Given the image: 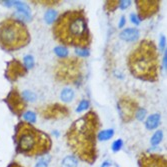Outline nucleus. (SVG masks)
<instances>
[{
	"label": "nucleus",
	"mask_w": 167,
	"mask_h": 167,
	"mask_svg": "<svg viewBox=\"0 0 167 167\" xmlns=\"http://www.w3.org/2000/svg\"><path fill=\"white\" fill-rule=\"evenodd\" d=\"M55 39L61 44L87 49L91 44L88 19L82 9L67 10L57 18L52 27Z\"/></svg>",
	"instance_id": "f03ea898"
},
{
	"label": "nucleus",
	"mask_w": 167,
	"mask_h": 167,
	"mask_svg": "<svg viewBox=\"0 0 167 167\" xmlns=\"http://www.w3.org/2000/svg\"><path fill=\"white\" fill-rule=\"evenodd\" d=\"M24 66L27 69L32 68L34 66V59L31 55H27V56L24 57Z\"/></svg>",
	"instance_id": "5701e85b"
},
{
	"label": "nucleus",
	"mask_w": 167,
	"mask_h": 167,
	"mask_svg": "<svg viewBox=\"0 0 167 167\" xmlns=\"http://www.w3.org/2000/svg\"><path fill=\"white\" fill-rule=\"evenodd\" d=\"M159 122H160V115L158 113H154L152 115L147 118L146 120V128L149 130H153L155 128H157V126L159 125Z\"/></svg>",
	"instance_id": "2eb2a0df"
},
{
	"label": "nucleus",
	"mask_w": 167,
	"mask_h": 167,
	"mask_svg": "<svg viewBox=\"0 0 167 167\" xmlns=\"http://www.w3.org/2000/svg\"><path fill=\"white\" fill-rule=\"evenodd\" d=\"M113 134H114L113 129H106V130L101 131V132L98 134V138L100 139L101 141H105L112 137Z\"/></svg>",
	"instance_id": "a211bd4d"
},
{
	"label": "nucleus",
	"mask_w": 167,
	"mask_h": 167,
	"mask_svg": "<svg viewBox=\"0 0 167 167\" xmlns=\"http://www.w3.org/2000/svg\"><path fill=\"white\" fill-rule=\"evenodd\" d=\"M88 106H89V102L88 101H87V100H82L80 103H79V105L77 107L76 111H77V112H82V111H84L85 109L88 108Z\"/></svg>",
	"instance_id": "a878e982"
},
{
	"label": "nucleus",
	"mask_w": 167,
	"mask_h": 167,
	"mask_svg": "<svg viewBox=\"0 0 167 167\" xmlns=\"http://www.w3.org/2000/svg\"><path fill=\"white\" fill-rule=\"evenodd\" d=\"M36 2L41 3V4H44V5H50V6H52V5L57 4L59 1H53V0H51V1H36Z\"/></svg>",
	"instance_id": "7c9ffc66"
},
{
	"label": "nucleus",
	"mask_w": 167,
	"mask_h": 167,
	"mask_svg": "<svg viewBox=\"0 0 167 167\" xmlns=\"http://www.w3.org/2000/svg\"><path fill=\"white\" fill-rule=\"evenodd\" d=\"M135 2H136L139 20H144L153 16L155 13L158 12L160 5V1L156 0H137Z\"/></svg>",
	"instance_id": "9d476101"
},
{
	"label": "nucleus",
	"mask_w": 167,
	"mask_h": 167,
	"mask_svg": "<svg viewBox=\"0 0 167 167\" xmlns=\"http://www.w3.org/2000/svg\"><path fill=\"white\" fill-rule=\"evenodd\" d=\"M13 140L16 153L24 156H41L48 153L52 147V140L48 134L24 121L15 126Z\"/></svg>",
	"instance_id": "20e7f679"
},
{
	"label": "nucleus",
	"mask_w": 167,
	"mask_h": 167,
	"mask_svg": "<svg viewBox=\"0 0 167 167\" xmlns=\"http://www.w3.org/2000/svg\"><path fill=\"white\" fill-rule=\"evenodd\" d=\"M77 166H78V160L73 155L66 156L62 160V167H77Z\"/></svg>",
	"instance_id": "dca6fc26"
},
{
	"label": "nucleus",
	"mask_w": 167,
	"mask_h": 167,
	"mask_svg": "<svg viewBox=\"0 0 167 167\" xmlns=\"http://www.w3.org/2000/svg\"><path fill=\"white\" fill-rule=\"evenodd\" d=\"M130 73L142 81L155 82L159 76V53L152 40L144 39L128 56Z\"/></svg>",
	"instance_id": "7ed1b4c3"
},
{
	"label": "nucleus",
	"mask_w": 167,
	"mask_h": 167,
	"mask_svg": "<svg viewBox=\"0 0 167 167\" xmlns=\"http://www.w3.org/2000/svg\"><path fill=\"white\" fill-rule=\"evenodd\" d=\"M100 120L95 111H88L75 120L66 132V142L71 151L88 164L97 159V133Z\"/></svg>",
	"instance_id": "f257e3e1"
},
{
	"label": "nucleus",
	"mask_w": 167,
	"mask_h": 167,
	"mask_svg": "<svg viewBox=\"0 0 167 167\" xmlns=\"http://www.w3.org/2000/svg\"><path fill=\"white\" fill-rule=\"evenodd\" d=\"M139 37V31L135 28H127L120 33V38L127 42L136 41Z\"/></svg>",
	"instance_id": "ddd939ff"
},
{
	"label": "nucleus",
	"mask_w": 167,
	"mask_h": 167,
	"mask_svg": "<svg viewBox=\"0 0 167 167\" xmlns=\"http://www.w3.org/2000/svg\"><path fill=\"white\" fill-rule=\"evenodd\" d=\"M30 42V33L21 20L6 18L0 23V47L6 51H16Z\"/></svg>",
	"instance_id": "39448f33"
},
{
	"label": "nucleus",
	"mask_w": 167,
	"mask_h": 167,
	"mask_svg": "<svg viewBox=\"0 0 167 167\" xmlns=\"http://www.w3.org/2000/svg\"><path fill=\"white\" fill-rule=\"evenodd\" d=\"M35 167H48V163L45 160H40L37 162V164L35 165Z\"/></svg>",
	"instance_id": "2f4dec72"
},
{
	"label": "nucleus",
	"mask_w": 167,
	"mask_h": 167,
	"mask_svg": "<svg viewBox=\"0 0 167 167\" xmlns=\"http://www.w3.org/2000/svg\"><path fill=\"white\" fill-rule=\"evenodd\" d=\"M130 4H131V1L127 0V1H120V4H119V6H120L121 9H125V8H127V7H128Z\"/></svg>",
	"instance_id": "c756f323"
},
{
	"label": "nucleus",
	"mask_w": 167,
	"mask_h": 167,
	"mask_svg": "<svg viewBox=\"0 0 167 167\" xmlns=\"http://www.w3.org/2000/svg\"><path fill=\"white\" fill-rule=\"evenodd\" d=\"M55 18H56V11H54V10H48V11H47V12L45 13L44 19H45V21L48 23V24H51V23H53V21L55 20Z\"/></svg>",
	"instance_id": "4be33fe9"
},
{
	"label": "nucleus",
	"mask_w": 167,
	"mask_h": 167,
	"mask_svg": "<svg viewBox=\"0 0 167 167\" xmlns=\"http://www.w3.org/2000/svg\"><path fill=\"white\" fill-rule=\"evenodd\" d=\"M22 97L25 98L28 101H33L35 99V95L32 92H30V91H25V92H23Z\"/></svg>",
	"instance_id": "bb28decb"
},
{
	"label": "nucleus",
	"mask_w": 167,
	"mask_h": 167,
	"mask_svg": "<svg viewBox=\"0 0 167 167\" xmlns=\"http://www.w3.org/2000/svg\"><path fill=\"white\" fill-rule=\"evenodd\" d=\"M122 145H123V141L121 140V139H117V140H115V141L113 142V144H112V150H113V152H117V151L120 150Z\"/></svg>",
	"instance_id": "393cba45"
},
{
	"label": "nucleus",
	"mask_w": 167,
	"mask_h": 167,
	"mask_svg": "<svg viewBox=\"0 0 167 167\" xmlns=\"http://www.w3.org/2000/svg\"><path fill=\"white\" fill-rule=\"evenodd\" d=\"M125 24V17H121V20L119 22V27H123Z\"/></svg>",
	"instance_id": "c9c22d12"
},
{
	"label": "nucleus",
	"mask_w": 167,
	"mask_h": 167,
	"mask_svg": "<svg viewBox=\"0 0 167 167\" xmlns=\"http://www.w3.org/2000/svg\"><path fill=\"white\" fill-rule=\"evenodd\" d=\"M54 52H55V54H56L58 57H60L61 59L62 58H66L67 56H68V50H67L65 47H63V46L55 47Z\"/></svg>",
	"instance_id": "aec40b11"
},
{
	"label": "nucleus",
	"mask_w": 167,
	"mask_h": 167,
	"mask_svg": "<svg viewBox=\"0 0 167 167\" xmlns=\"http://www.w3.org/2000/svg\"><path fill=\"white\" fill-rule=\"evenodd\" d=\"M110 165H111L110 161L106 160V161H104V162H103V164L101 165V167H110Z\"/></svg>",
	"instance_id": "f704fd0d"
},
{
	"label": "nucleus",
	"mask_w": 167,
	"mask_h": 167,
	"mask_svg": "<svg viewBox=\"0 0 167 167\" xmlns=\"http://www.w3.org/2000/svg\"><path fill=\"white\" fill-rule=\"evenodd\" d=\"M27 73V68L21 61L18 59H12L7 63L5 70V77L10 82L17 81L20 77L25 76Z\"/></svg>",
	"instance_id": "9b49d317"
},
{
	"label": "nucleus",
	"mask_w": 167,
	"mask_h": 167,
	"mask_svg": "<svg viewBox=\"0 0 167 167\" xmlns=\"http://www.w3.org/2000/svg\"><path fill=\"white\" fill-rule=\"evenodd\" d=\"M76 54L78 55L79 57H86V56H88L89 55V52H88V50L87 49H76Z\"/></svg>",
	"instance_id": "c85d7f7f"
},
{
	"label": "nucleus",
	"mask_w": 167,
	"mask_h": 167,
	"mask_svg": "<svg viewBox=\"0 0 167 167\" xmlns=\"http://www.w3.org/2000/svg\"><path fill=\"white\" fill-rule=\"evenodd\" d=\"M74 97V92L72 89L70 88H65L62 90V92L60 94V98L62 101L64 102H70Z\"/></svg>",
	"instance_id": "f3484780"
},
{
	"label": "nucleus",
	"mask_w": 167,
	"mask_h": 167,
	"mask_svg": "<svg viewBox=\"0 0 167 167\" xmlns=\"http://www.w3.org/2000/svg\"><path fill=\"white\" fill-rule=\"evenodd\" d=\"M119 4H120V1H116V0H114V1H106L104 8L107 12H113L114 10L117 9Z\"/></svg>",
	"instance_id": "6ab92c4d"
},
{
	"label": "nucleus",
	"mask_w": 167,
	"mask_h": 167,
	"mask_svg": "<svg viewBox=\"0 0 167 167\" xmlns=\"http://www.w3.org/2000/svg\"><path fill=\"white\" fill-rule=\"evenodd\" d=\"M145 115H146V111L145 109H143V108H138L137 110V112H136V115L135 116L137 117L138 120H143L145 117Z\"/></svg>",
	"instance_id": "cd10ccee"
},
{
	"label": "nucleus",
	"mask_w": 167,
	"mask_h": 167,
	"mask_svg": "<svg viewBox=\"0 0 167 167\" xmlns=\"http://www.w3.org/2000/svg\"><path fill=\"white\" fill-rule=\"evenodd\" d=\"M162 138H163V132H162V131L161 130L156 131V132L153 134L152 138H151V144H152V145L159 144V143L161 142Z\"/></svg>",
	"instance_id": "412c9836"
},
{
	"label": "nucleus",
	"mask_w": 167,
	"mask_h": 167,
	"mask_svg": "<svg viewBox=\"0 0 167 167\" xmlns=\"http://www.w3.org/2000/svg\"><path fill=\"white\" fill-rule=\"evenodd\" d=\"M139 167H167L166 158L160 154L141 153L138 157Z\"/></svg>",
	"instance_id": "f8f14e48"
},
{
	"label": "nucleus",
	"mask_w": 167,
	"mask_h": 167,
	"mask_svg": "<svg viewBox=\"0 0 167 167\" xmlns=\"http://www.w3.org/2000/svg\"><path fill=\"white\" fill-rule=\"evenodd\" d=\"M7 167H23L21 164H19L18 162H16V161H12L11 163H9L8 165H7Z\"/></svg>",
	"instance_id": "72a5a7b5"
},
{
	"label": "nucleus",
	"mask_w": 167,
	"mask_h": 167,
	"mask_svg": "<svg viewBox=\"0 0 167 167\" xmlns=\"http://www.w3.org/2000/svg\"><path fill=\"white\" fill-rule=\"evenodd\" d=\"M117 109L123 122L128 123L133 120L138 110V103L128 96H123L117 103Z\"/></svg>",
	"instance_id": "0eeeda50"
},
{
	"label": "nucleus",
	"mask_w": 167,
	"mask_h": 167,
	"mask_svg": "<svg viewBox=\"0 0 167 167\" xmlns=\"http://www.w3.org/2000/svg\"><path fill=\"white\" fill-rule=\"evenodd\" d=\"M83 60L77 57L60 59L54 69L56 80L65 84H75L81 80L83 75Z\"/></svg>",
	"instance_id": "423d86ee"
},
{
	"label": "nucleus",
	"mask_w": 167,
	"mask_h": 167,
	"mask_svg": "<svg viewBox=\"0 0 167 167\" xmlns=\"http://www.w3.org/2000/svg\"><path fill=\"white\" fill-rule=\"evenodd\" d=\"M4 102L7 104L11 112L17 116H21L26 109L25 100L21 96L17 88H12L10 90V92L7 94L4 99Z\"/></svg>",
	"instance_id": "6e6552de"
},
{
	"label": "nucleus",
	"mask_w": 167,
	"mask_h": 167,
	"mask_svg": "<svg viewBox=\"0 0 167 167\" xmlns=\"http://www.w3.org/2000/svg\"><path fill=\"white\" fill-rule=\"evenodd\" d=\"M130 17H131V21H132L134 24H139V19L137 18V16L135 14H131L130 15Z\"/></svg>",
	"instance_id": "473e14b6"
},
{
	"label": "nucleus",
	"mask_w": 167,
	"mask_h": 167,
	"mask_svg": "<svg viewBox=\"0 0 167 167\" xmlns=\"http://www.w3.org/2000/svg\"><path fill=\"white\" fill-rule=\"evenodd\" d=\"M5 4L8 6H15L18 9L19 12H21V14L25 17H30V9L25 3L19 2V1H5Z\"/></svg>",
	"instance_id": "4468645a"
},
{
	"label": "nucleus",
	"mask_w": 167,
	"mask_h": 167,
	"mask_svg": "<svg viewBox=\"0 0 167 167\" xmlns=\"http://www.w3.org/2000/svg\"><path fill=\"white\" fill-rule=\"evenodd\" d=\"M40 114L43 118L48 120H59L68 116L70 114V110L66 105L54 103L42 108L40 110Z\"/></svg>",
	"instance_id": "1a4fd4ad"
},
{
	"label": "nucleus",
	"mask_w": 167,
	"mask_h": 167,
	"mask_svg": "<svg viewBox=\"0 0 167 167\" xmlns=\"http://www.w3.org/2000/svg\"><path fill=\"white\" fill-rule=\"evenodd\" d=\"M164 42H165V38L162 37V38H161V47H162V48L164 47Z\"/></svg>",
	"instance_id": "e433bc0d"
},
{
	"label": "nucleus",
	"mask_w": 167,
	"mask_h": 167,
	"mask_svg": "<svg viewBox=\"0 0 167 167\" xmlns=\"http://www.w3.org/2000/svg\"><path fill=\"white\" fill-rule=\"evenodd\" d=\"M24 119L28 123H33L36 120V115H35V113L32 112V111H28V112H26L24 114Z\"/></svg>",
	"instance_id": "b1692460"
}]
</instances>
